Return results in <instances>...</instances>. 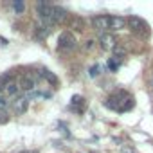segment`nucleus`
Masks as SVG:
<instances>
[{"label":"nucleus","instance_id":"f257e3e1","mask_svg":"<svg viewBox=\"0 0 153 153\" xmlns=\"http://www.w3.org/2000/svg\"><path fill=\"white\" fill-rule=\"evenodd\" d=\"M105 105H106L108 108H112V110L126 112V110H130V108L133 106V99H131L124 90H119V92H115L114 96H110Z\"/></svg>","mask_w":153,"mask_h":153},{"label":"nucleus","instance_id":"f03ea898","mask_svg":"<svg viewBox=\"0 0 153 153\" xmlns=\"http://www.w3.org/2000/svg\"><path fill=\"white\" fill-rule=\"evenodd\" d=\"M128 25L130 29L135 33V34H140V36H146L149 33V25L146 20H142L140 16H130L128 18Z\"/></svg>","mask_w":153,"mask_h":153},{"label":"nucleus","instance_id":"7ed1b4c3","mask_svg":"<svg viewBox=\"0 0 153 153\" xmlns=\"http://www.w3.org/2000/svg\"><path fill=\"white\" fill-rule=\"evenodd\" d=\"M20 88L25 92V94H29V92H34L36 88H38V76L36 74H24L22 76V79H20Z\"/></svg>","mask_w":153,"mask_h":153},{"label":"nucleus","instance_id":"20e7f679","mask_svg":"<svg viewBox=\"0 0 153 153\" xmlns=\"http://www.w3.org/2000/svg\"><path fill=\"white\" fill-rule=\"evenodd\" d=\"M76 38H74V34L72 33H68V31H65V33H61L59 34V38H58V47L61 49V51H72L74 47H76Z\"/></svg>","mask_w":153,"mask_h":153},{"label":"nucleus","instance_id":"39448f33","mask_svg":"<svg viewBox=\"0 0 153 153\" xmlns=\"http://www.w3.org/2000/svg\"><path fill=\"white\" fill-rule=\"evenodd\" d=\"M92 25H94L96 31H99V33L105 34V33L110 29V16H106V15L94 16V18H92Z\"/></svg>","mask_w":153,"mask_h":153},{"label":"nucleus","instance_id":"423d86ee","mask_svg":"<svg viewBox=\"0 0 153 153\" xmlns=\"http://www.w3.org/2000/svg\"><path fill=\"white\" fill-rule=\"evenodd\" d=\"M20 90H22V88H20V83H16L15 79H9V81L4 85V88H2V94H4L6 99H9V97H15V99H16V96H18Z\"/></svg>","mask_w":153,"mask_h":153},{"label":"nucleus","instance_id":"0eeeda50","mask_svg":"<svg viewBox=\"0 0 153 153\" xmlns=\"http://www.w3.org/2000/svg\"><path fill=\"white\" fill-rule=\"evenodd\" d=\"M27 105H29V99L24 96V97H16L13 103H11V108L16 115H24L25 110H27Z\"/></svg>","mask_w":153,"mask_h":153},{"label":"nucleus","instance_id":"6e6552de","mask_svg":"<svg viewBox=\"0 0 153 153\" xmlns=\"http://www.w3.org/2000/svg\"><path fill=\"white\" fill-rule=\"evenodd\" d=\"M99 45H101L105 51H110V49H115V47H117V45H115V38H114L112 34H108V33H105V34L99 36Z\"/></svg>","mask_w":153,"mask_h":153},{"label":"nucleus","instance_id":"1a4fd4ad","mask_svg":"<svg viewBox=\"0 0 153 153\" xmlns=\"http://www.w3.org/2000/svg\"><path fill=\"white\" fill-rule=\"evenodd\" d=\"M67 18H68V13H67L63 7L54 6V11H52V20H54V24H63Z\"/></svg>","mask_w":153,"mask_h":153},{"label":"nucleus","instance_id":"9d476101","mask_svg":"<svg viewBox=\"0 0 153 153\" xmlns=\"http://www.w3.org/2000/svg\"><path fill=\"white\" fill-rule=\"evenodd\" d=\"M126 24H128V20L124 16H110V29L112 31H121L126 27Z\"/></svg>","mask_w":153,"mask_h":153},{"label":"nucleus","instance_id":"9b49d317","mask_svg":"<svg viewBox=\"0 0 153 153\" xmlns=\"http://www.w3.org/2000/svg\"><path fill=\"white\" fill-rule=\"evenodd\" d=\"M70 29H74V31H83V29H85L83 18H81V16H74V18L70 20Z\"/></svg>","mask_w":153,"mask_h":153},{"label":"nucleus","instance_id":"f8f14e48","mask_svg":"<svg viewBox=\"0 0 153 153\" xmlns=\"http://www.w3.org/2000/svg\"><path fill=\"white\" fill-rule=\"evenodd\" d=\"M83 101H85V99H83L81 96H74V97H72V105H70V108L76 110V112H81V110H83Z\"/></svg>","mask_w":153,"mask_h":153},{"label":"nucleus","instance_id":"ddd939ff","mask_svg":"<svg viewBox=\"0 0 153 153\" xmlns=\"http://www.w3.org/2000/svg\"><path fill=\"white\" fill-rule=\"evenodd\" d=\"M40 76H43V78H45L49 83H56V81H58V79H56V76H54V74H51L49 70H42V74H40Z\"/></svg>","mask_w":153,"mask_h":153},{"label":"nucleus","instance_id":"4468645a","mask_svg":"<svg viewBox=\"0 0 153 153\" xmlns=\"http://www.w3.org/2000/svg\"><path fill=\"white\" fill-rule=\"evenodd\" d=\"M13 7H15V11H16L18 15H22V13L25 11V4H24V2H13Z\"/></svg>","mask_w":153,"mask_h":153},{"label":"nucleus","instance_id":"2eb2a0df","mask_svg":"<svg viewBox=\"0 0 153 153\" xmlns=\"http://www.w3.org/2000/svg\"><path fill=\"white\" fill-rule=\"evenodd\" d=\"M9 121V112L7 110H0V124H4Z\"/></svg>","mask_w":153,"mask_h":153},{"label":"nucleus","instance_id":"dca6fc26","mask_svg":"<svg viewBox=\"0 0 153 153\" xmlns=\"http://www.w3.org/2000/svg\"><path fill=\"white\" fill-rule=\"evenodd\" d=\"M7 99L4 97V94H0V110H7Z\"/></svg>","mask_w":153,"mask_h":153},{"label":"nucleus","instance_id":"f3484780","mask_svg":"<svg viewBox=\"0 0 153 153\" xmlns=\"http://www.w3.org/2000/svg\"><path fill=\"white\" fill-rule=\"evenodd\" d=\"M108 67H110V70H117V67H119V61L114 58V59H110V61H108Z\"/></svg>","mask_w":153,"mask_h":153},{"label":"nucleus","instance_id":"a211bd4d","mask_svg":"<svg viewBox=\"0 0 153 153\" xmlns=\"http://www.w3.org/2000/svg\"><path fill=\"white\" fill-rule=\"evenodd\" d=\"M121 153H137V151H135L133 148H128V146H123V148H121Z\"/></svg>","mask_w":153,"mask_h":153},{"label":"nucleus","instance_id":"6ab92c4d","mask_svg":"<svg viewBox=\"0 0 153 153\" xmlns=\"http://www.w3.org/2000/svg\"><path fill=\"white\" fill-rule=\"evenodd\" d=\"M97 70H99V67H97V65H96V67H92V68H90V76H92V78H94V76H97V74H99V72H97Z\"/></svg>","mask_w":153,"mask_h":153},{"label":"nucleus","instance_id":"aec40b11","mask_svg":"<svg viewBox=\"0 0 153 153\" xmlns=\"http://www.w3.org/2000/svg\"><path fill=\"white\" fill-rule=\"evenodd\" d=\"M92 47H94V40H88V42L85 43V49H87V51H90Z\"/></svg>","mask_w":153,"mask_h":153},{"label":"nucleus","instance_id":"412c9836","mask_svg":"<svg viewBox=\"0 0 153 153\" xmlns=\"http://www.w3.org/2000/svg\"><path fill=\"white\" fill-rule=\"evenodd\" d=\"M149 85H151V88H153V72L149 74Z\"/></svg>","mask_w":153,"mask_h":153}]
</instances>
